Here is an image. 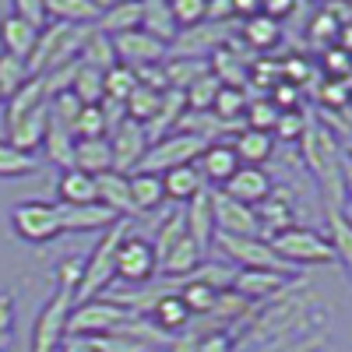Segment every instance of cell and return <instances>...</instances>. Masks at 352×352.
I'll return each mask as SVG.
<instances>
[{"label":"cell","instance_id":"obj_1","mask_svg":"<svg viewBox=\"0 0 352 352\" xmlns=\"http://www.w3.org/2000/svg\"><path fill=\"white\" fill-rule=\"evenodd\" d=\"M131 219H116L102 240L92 247L88 254L85 268H81V282L74 289V303H88V300H102L106 292H113V282H116V247L124 243V236L131 232Z\"/></svg>","mask_w":352,"mask_h":352},{"label":"cell","instance_id":"obj_2","mask_svg":"<svg viewBox=\"0 0 352 352\" xmlns=\"http://www.w3.org/2000/svg\"><path fill=\"white\" fill-rule=\"evenodd\" d=\"M303 152H307V162H310L317 184H320V194H324V212L342 208V201H345V180H342L345 159L338 152L335 134L324 131V127H307L303 131Z\"/></svg>","mask_w":352,"mask_h":352},{"label":"cell","instance_id":"obj_3","mask_svg":"<svg viewBox=\"0 0 352 352\" xmlns=\"http://www.w3.org/2000/svg\"><path fill=\"white\" fill-rule=\"evenodd\" d=\"M88 28H92V25H81V28H78V25H64V21H50L43 32H39V39H36L32 56L25 60V64H28V74L43 78V74H50V71H56V67L78 60Z\"/></svg>","mask_w":352,"mask_h":352},{"label":"cell","instance_id":"obj_4","mask_svg":"<svg viewBox=\"0 0 352 352\" xmlns=\"http://www.w3.org/2000/svg\"><path fill=\"white\" fill-rule=\"evenodd\" d=\"M268 247L278 254V261L282 264H310V268H317V264H331L335 261V250H331V243H328V236L320 229H314V226H285L282 232H275V236L268 240Z\"/></svg>","mask_w":352,"mask_h":352},{"label":"cell","instance_id":"obj_5","mask_svg":"<svg viewBox=\"0 0 352 352\" xmlns=\"http://www.w3.org/2000/svg\"><path fill=\"white\" fill-rule=\"evenodd\" d=\"M212 254H219L229 264H236L240 272H289V275H296L289 264L278 261V254L261 236H222V232H215Z\"/></svg>","mask_w":352,"mask_h":352},{"label":"cell","instance_id":"obj_6","mask_svg":"<svg viewBox=\"0 0 352 352\" xmlns=\"http://www.w3.org/2000/svg\"><path fill=\"white\" fill-rule=\"evenodd\" d=\"M134 314L116 307L113 300H88V303H74L71 317H67V338H106L120 324H127Z\"/></svg>","mask_w":352,"mask_h":352},{"label":"cell","instance_id":"obj_7","mask_svg":"<svg viewBox=\"0 0 352 352\" xmlns=\"http://www.w3.org/2000/svg\"><path fill=\"white\" fill-rule=\"evenodd\" d=\"M204 152V141L197 134H187V131H173L159 141L148 144V152H144L138 173H169V169H180V166H194L197 155Z\"/></svg>","mask_w":352,"mask_h":352},{"label":"cell","instance_id":"obj_8","mask_svg":"<svg viewBox=\"0 0 352 352\" xmlns=\"http://www.w3.org/2000/svg\"><path fill=\"white\" fill-rule=\"evenodd\" d=\"M71 307H74V289H71V285H56V292L46 300V307H43L39 317H36L28 352H56V349H60V342L67 338Z\"/></svg>","mask_w":352,"mask_h":352},{"label":"cell","instance_id":"obj_9","mask_svg":"<svg viewBox=\"0 0 352 352\" xmlns=\"http://www.w3.org/2000/svg\"><path fill=\"white\" fill-rule=\"evenodd\" d=\"M11 226L25 243H50L64 236L60 204L56 201H21L11 208Z\"/></svg>","mask_w":352,"mask_h":352},{"label":"cell","instance_id":"obj_10","mask_svg":"<svg viewBox=\"0 0 352 352\" xmlns=\"http://www.w3.org/2000/svg\"><path fill=\"white\" fill-rule=\"evenodd\" d=\"M155 275H159V257H155L152 240L127 232L124 243L116 247V282L141 289V285H152Z\"/></svg>","mask_w":352,"mask_h":352},{"label":"cell","instance_id":"obj_11","mask_svg":"<svg viewBox=\"0 0 352 352\" xmlns=\"http://www.w3.org/2000/svg\"><path fill=\"white\" fill-rule=\"evenodd\" d=\"M113 53H116V64H124V67H159L166 64V56H169V46L152 39L144 28H131V32H120V36H113Z\"/></svg>","mask_w":352,"mask_h":352},{"label":"cell","instance_id":"obj_12","mask_svg":"<svg viewBox=\"0 0 352 352\" xmlns=\"http://www.w3.org/2000/svg\"><path fill=\"white\" fill-rule=\"evenodd\" d=\"M229 39H232L229 25L201 21V25H194V28H184V32L173 39L169 56H197V60H204V53H215V50L229 46Z\"/></svg>","mask_w":352,"mask_h":352},{"label":"cell","instance_id":"obj_13","mask_svg":"<svg viewBox=\"0 0 352 352\" xmlns=\"http://www.w3.org/2000/svg\"><path fill=\"white\" fill-rule=\"evenodd\" d=\"M272 190H275V180H272V173H268V169L240 166V169L222 184L219 194H226L229 201H236V204H247V208H257V204L268 197Z\"/></svg>","mask_w":352,"mask_h":352},{"label":"cell","instance_id":"obj_14","mask_svg":"<svg viewBox=\"0 0 352 352\" xmlns=\"http://www.w3.org/2000/svg\"><path fill=\"white\" fill-rule=\"evenodd\" d=\"M148 144H152L148 141V131H144L141 124H134V120H124L120 127L113 131V141H109V148H113V169L131 176L141 166L144 152H148Z\"/></svg>","mask_w":352,"mask_h":352},{"label":"cell","instance_id":"obj_15","mask_svg":"<svg viewBox=\"0 0 352 352\" xmlns=\"http://www.w3.org/2000/svg\"><path fill=\"white\" fill-rule=\"evenodd\" d=\"M212 215H215V232H222V236H261L257 212L229 201L226 194H212Z\"/></svg>","mask_w":352,"mask_h":352},{"label":"cell","instance_id":"obj_16","mask_svg":"<svg viewBox=\"0 0 352 352\" xmlns=\"http://www.w3.org/2000/svg\"><path fill=\"white\" fill-rule=\"evenodd\" d=\"M204 261H208V250L197 247V240H190V236H180L159 257V275L166 282H187Z\"/></svg>","mask_w":352,"mask_h":352},{"label":"cell","instance_id":"obj_17","mask_svg":"<svg viewBox=\"0 0 352 352\" xmlns=\"http://www.w3.org/2000/svg\"><path fill=\"white\" fill-rule=\"evenodd\" d=\"M289 282H296V275H289V272H232L229 289L240 292V296L254 307V303H261V300L285 292Z\"/></svg>","mask_w":352,"mask_h":352},{"label":"cell","instance_id":"obj_18","mask_svg":"<svg viewBox=\"0 0 352 352\" xmlns=\"http://www.w3.org/2000/svg\"><path fill=\"white\" fill-rule=\"evenodd\" d=\"M96 201L102 204V208H109L116 219H134V201H131V184H127V176L124 173H102L96 176Z\"/></svg>","mask_w":352,"mask_h":352},{"label":"cell","instance_id":"obj_19","mask_svg":"<svg viewBox=\"0 0 352 352\" xmlns=\"http://www.w3.org/2000/svg\"><path fill=\"white\" fill-rule=\"evenodd\" d=\"M194 166H197V173H201V180L222 187L229 176L240 169V159H236V152H232L229 141H212V144H204V152L197 155Z\"/></svg>","mask_w":352,"mask_h":352},{"label":"cell","instance_id":"obj_20","mask_svg":"<svg viewBox=\"0 0 352 352\" xmlns=\"http://www.w3.org/2000/svg\"><path fill=\"white\" fill-rule=\"evenodd\" d=\"M184 222H187V236L197 240V247H204L212 254V240H215V215H212V190H201L197 197H190L184 204Z\"/></svg>","mask_w":352,"mask_h":352},{"label":"cell","instance_id":"obj_21","mask_svg":"<svg viewBox=\"0 0 352 352\" xmlns=\"http://www.w3.org/2000/svg\"><path fill=\"white\" fill-rule=\"evenodd\" d=\"M46 120H50L46 106H39L32 113H21V116H14V120H4L8 124V138L4 141H11L14 148H21V152L36 155L39 144H43V134H46Z\"/></svg>","mask_w":352,"mask_h":352},{"label":"cell","instance_id":"obj_22","mask_svg":"<svg viewBox=\"0 0 352 352\" xmlns=\"http://www.w3.org/2000/svg\"><path fill=\"white\" fill-rule=\"evenodd\" d=\"M148 320L162 331V335H184V331H190V324H194V317H190V310L184 307V300L176 296V292H166V296H159L155 303H152V310H148Z\"/></svg>","mask_w":352,"mask_h":352},{"label":"cell","instance_id":"obj_23","mask_svg":"<svg viewBox=\"0 0 352 352\" xmlns=\"http://www.w3.org/2000/svg\"><path fill=\"white\" fill-rule=\"evenodd\" d=\"M60 222H64V232H92V229H109L116 222V215L102 204H60Z\"/></svg>","mask_w":352,"mask_h":352},{"label":"cell","instance_id":"obj_24","mask_svg":"<svg viewBox=\"0 0 352 352\" xmlns=\"http://www.w3.org/2000/svg\"><path fill=\"white\" fill-rule=\"evenodd\" d=\"M36 39L39 32L28 21H21L18 14H4L0 18V53H11V56H21V60H28L36 50Z\"/></svg>","mask_w":352,"mask_h":352},{"label":"cell","instance_id":"obj_25","mask_svg":"<svg viewBox=\"0 0 352 352\" xmlns=\"http://www.w3.org/2000/svg\"><path fill=\"white\" fill-rule=\"evenodd\" d=\"M74 169L88 173V176H102L113 169V148L109 138H85L74 141Z\"/></svg>","mask_w":352,"mask_h":352},{"label":"cell","instance_id":"obj_26","mask_svg":"<svg viewBox=\"0 0 352 352\" xmlns=\"http://www.w3.org/2000/svg\"><path fill=\"white\" fill-rule=\"evenodd\" d=\"M162 74H166V88H173V92H187L194 81L208 78L212 67H208V60H197V56H166Z\"/></svg>","mask_w":352,"mask_h":352},{"label":"cell","instance_id":"obj_27","mask_svg":"<svg viewBox=\"0 0 352 352\" xmlns=\"http://www.w3.org/2000/svg\"><path fill=\"white\" fill-rule=\"evenodd\" d=\"M106 4L96 0H46V14L50 21H64V25H96L102 18Z\"/></svg>","mask_w":352,"mask_h":352},{"label":"cell","instance_id":"obj_28","mask_svg":"<svg viewBox=\"0 0 352 352\" xmlns=\"http://www.w3.org/2000/svg\"><path fill=\"white\" fill-rule=\"evenodd\" d=\"M127 184H131V201H134V212L144 215V212H155L166 204V187H162V176L155 173H131L127 176Z\"/></svg>","mask_w":352,"mask_h":352},{"label":"cell","instance_id":"obj_29","mask_svg":"<svg viewBox=\"0 0 352 352\" xmlns=\"http://www.w3.org/2000/svg\"><path fill=\"white\" fill-rule=\"evenodd\" d=\"M232 144V152H236V159H240V166H264L272 155H275V138L272 134H261V131H240L236 138L229 141Z\"/></svg>","mask_w":352,"mask_h":352},{"label":"cell","instance_id":"obj_30","mask_svg":"<svg viewBox=\"0 0 352 352\" xmlns=\"http://www.w3.org/2000/svg\"><path fill=\"white\" fill-rule=\"evenodd\" d=\"M162 187H166V201H173L176 208H184L190 197H197L204 190V180H201L197 166H180V169L162 173Z\"/></svg>","mask_w":352,"mask_h":352},{"label":"cell","instance_id":"obj_31","mask_svg":"<svg viewBox=\"0 0 352 352\" xmlns=\"http://www.w3.org/2000/svg\"><path fill=\"white\" fill-rule=\"evenodd\" d=\"M50 113V109H46ZM43 159L46 162H53V166H60V173L64 169H74V134H67L60 124H53V120H46V134H43Z\"/></svg>","mask_w":352,"mask_h":352},{"label":"cell","instance_id":"obj_32","mask_svg":"<svg viewBox=\"0 0 352 352\" xmlns=\"http://www.w3.org/2000/svg\"><path fill=\"white\" fill-rule=\"evenodd\" d=\"M56 204H96V176L81 169H64L56 176Z\"/></svg>","mask_w":352,"mask_h":352},{"label":"cell","instance_id":"obj_33","mask_svg":"<svg viewBox=\"0 0 352 352\" xmlns=\"http://www.w3.org/2000/svg\"><path fill=\"white\" fill-rule=\"evenodd\" d=\"M141 28L152 39L166 43V46H173V39L180 36V28H176V21L169 14V4H162V0H148V4H141Z\"/></svg>","mask_w":352,"mask_h":352},{"label":"cell","instance_id":"obj_34","mask_svg":"<svg viewBox=\"0 0 352 352\" xmlns=\"http://www.w3.org/2000/svg\"><path fill=\"white\" fill-rule=\"evenodd\" d=\"M324 219H328V232H324V236H328V243L335 250V261H342L345 272L352 275V219L342 208L324 212Z\"/></svg>","mask_w":352,"mask_h":352},{"label":"cell","instance_id":"obj_35","mask_svg":"<svg viewBox=\"0 0 352 352\" xmlns=\"http://www.w3.org/2000/svg\"><path fill=\"white\" fill-rule=\"evenodd\" d=\"M240 39H243L250 50H257V53H268V50H275V46L282 43V25L272 21L268 14H254L250 21H243Z\"/></svg>","mask_w":352,"mask_h":352},{"label":"cell","instance_id":"obj_36","mask_svg":"<svg viewBox=\"0 0 352 352\" xmlns=\"http://www.w3.org/2000/svg\"><path fill=\"white\" fill-rule=\"evenodd\" d=\"M96 28L102 36H120V32H131V28H141V4L131 0V4H106L102 18L96 21Z\"/></svg>","mask_w":352,"mask_h":352},{"label":"cell","instance_id":"obj_37","mask_svg":"<svg viewBox=\"0 0 352 352\" xmlns=\"http://www.w3.org/2000/svg\"><path fill=\"white\" fill-rule=\"evenodd\" d=\"M78 60L85 64V67H96V71H109L113 64H116V53H113V39L109 36H102L99 28L92 25L88 28V36H85V43H81V53H78Z\"/></svg>","mask_w":352,"mask_h":352},{"label":"cell","instance_id":"obj_38","mask_svg":"<svg viewBox=\"0 0 352 352\" xmlns=\"http://www.w3.org/2000/svg\"><path fill=\"white\" fill-rule=\"evenodd\" d=\"M162 96H166V92H155V88L138 85L134 92H131V99L124 102L127 120H134V124H141V127H148L155 116H159V109H162Z\"/></svg>","mask_w":352,"mask_h":352},{"label":"cell","instance_id":"obj_39","mask_svg":"<svg viewBox=\"0 0 352 352\" xmlns=\"http://www.w3.org/2000/svg\"><path fill=\"white\" fill-rule=\"evenodd\" d=\"M219 292H222V289H212V285H204V282H197V278H187V282H180L176 296L184 300V307L190 310V317H212Z\"/></svg>","mask_w":352,"mask_h":352},{"label":"cell","instance_id":"obj_40","mask_svg":"<svg viewBox=\"0 0 352 352\" xmlns=\"http://www.w3.org/2000/svg\"><path fill=\"white\" fill-rule=\"evenodd\" d=\"M247 60L250 56H243V53H232V50H215L212 53V60H208V67H212V74L222 81V85H232V88H240L243 81H247Z\"/></svg>","mask_w":352,"mask_h":352},{"label":"cell","instance_id":"obj_41","mask_svg":"<svg viewBox=\"0 0 352 352\" xmlns=\"http://www.w3.org/2000/svg\"><path fill=\"white\" fill-rule=\"evenodd\" d=\"M247 106H250V96L243 92V88L222 85L219 96H215V102H212V116L229 127L232 120H243V116H247Z\"/></svg>","mask_w":352,"mask_h":352},{"label":"cell","instance_id":"obj_42","mask_svg":"<svg viewBox=\"0 0 352 352\" xmlns=\"http://www.w3.org/2000/svg\"><path fill=\"white\" fill-rule=\"evenodd\" d=\"M39 169V155L14 148L11 141H0V180H18V176H32Z\"/></svg>","mask_w":352,"mask_h":352},{"label":"cell","instance_id":"obj_43","mask_svg":"<svg viewBox=\"0 0 352 352\" xmlns=\"http://www.w3.org/2000/svg\"><path fill=\"white\" fill-rule=\"evenodd\" d=\"M71 96L81 102V106H99L106 99V85H102V71L96 67H85L78 60V74L71 81Z\"/></svg>","mask_w":352,"mask_h":352},{"label":"cell","instance_id":"obj_44","mask_svg":"<svg viewBox=\"0 0 352 352\" xmlns=\"http://www.w3.org/2000/svg\"><path fill=\"white\" fill-rule=\"evenodd\" d=\"M102 85H106V99L109 102H127L131 92L138 88V71L134 67H124V64H113L106 74H102Z\"/></svg>","mask_w":352,"mask_h":352},{"label":"cell","instance_id":"obj_45","mask_svg":"<svg viewBox=\"0 0 352 352\" xmlns=\"http://www.w3.org/2000/svg\"><path fill=\"white\" fill-rule=\"evenodd\" d=\"M219 88H222V81H219L215 74L194 81L187 92H184V106H187V113H212V102H215V96H219Z\"/></svg>","mask_w":352,"mask_h":352},{"label":"cell","instance_id":"obj_46","mask_svg":"<svg viewBox=\"0 0 352 352\" xmlns=\"http://www.w3.org/2000/svg\"><path fill=\"white\" fill-rule=\"evenodd\" d=\"M28 64L21 60V56H11V53H0V92H4V99H11L18 88L28 85Z\"/></svg>","mask_w":352,"mask_h":352},{"label":"cell","instance_id":"obj_47","mask_svg":"<svg viewBox=\"0 0 352 352\" xmlns=\"http://www.w3.org/2000/svg\"><path fill=\"white\" fill-rule=\"evenodd\" d=\"M278 109L272 106V99L268 96H264V99H254L250 106H247V116H243V120H247V131H261V134H272L275 127H278Z\"/></svg>","mask_w":352,"mask_h":352},{"label":"cell","instance_id":"obj_48","mask_svg":"<svg viewBox=\"0 0 352 352\" xmlns=\"http://www.w3.org/2000/svg\"><path fill=\"white\" fill-rule=\"evenodd\" d=\"M169 14H173L176 28L184 32V28H194L201 21H208V4H204V0H173Z\"/></svg>","mask_w":352,"mask_h":352},{"label":"cell","instance_id":"obj_49","mask_svg":"<svg viewBox=\"0 0 352 352\" xmlns=\"http://www.w3.org/2000/svg\"><path fill=\"white\" fill-rule=\"evenodd\" d=\"M106 113L102 106H85L78 124H74V141H85V138H106Z\"/></svg>","mask_w":352,"mask_h":352},{"label":"cell","instance_id":"obj_50","mask_svg":"<svg viewBox=\"0 0 352 352\" xmlns=\"http://www.w3.org/2000/svg\"><path fill=\"white\" fill-rule=\"evenodd\" d=\"M338 28H342L338 11L324 8V11H317L314 21H310V39H314V43H335V39H338Z\"/></svg>","mask_w":352,"mask_h":352},{"label":"cell","instance_id":"obj_51","mask_svg":"<svg viewBox=\"0 0 352 352\" xmlns=\"http://www.w3.org/2000/svg\"><path fill=\"white\" fill-rule=\"evenodd\" d=\"M11 14H18L21 21H28L36 28V32H43V28L50 25V14H46V0H14Z\"/></svg>","mask_w":352,"mask_h":352},{"label":"cell","instance_id":"obj_52","mask_svg":"<svg viewBox=\"0 0 352 352\" xmlns=\"http://www.w3.org/2000/svg\"><path fill=\"white\" fill-rule=\"evenodd\" d=\"M320 67H324V74L335 81V78H349L352 74V56L342 53L338 46H328L324 56H320Z\"/></svg>","mask_w":352,"mask_h":352},{"label":"cell","instance_id":"obj_53","mask_svg":"<svg viewBox=\"0 0 352 352\" xmlns=\"http://www.w3.org/2000/svg\"><path fill=\"white\" fill-rule=\"evenodd\" d=\"M197 352H232V342L226 331H208L197 338Z\"/></svg>","mask_w":352,"mask_h":352},{"label":"cell","instance_id":"obj_54","mask_svg":"<svg viewBox=\"0 0 352 352\" xmlns=\"http://www.w3.org/2000/svg\"><path fill=\"white\" fill-rule=\"evenodd\" d=\"M275 131H278L282 138H300V134L307 131V120H303V116H296V113H282Z\"/></svg>","mask_w":352,"mask_h":352},{"label":"cell","instance_id":"obj_55","mask_svg":"<svg viewBox=\"0 0 352 352\" xmlns=\"http://www.w3.org/2000/svg\"><path fill=\"white\" fill-rule=\"evenodd\" d=\"M14 328V296L8 289H0V331Z\"/></svg>","mask_w":352,"mask_h":352},{"label":"cell","instance_id":"obj_56","mask_svg":"<svg viewBox=\"0 0 352 352\" xmlns=\"http://www.w3.org/2000/svg\"><path fill=\"white\" fill-rule=\"evenodd\" d=\"M292 11H296V4L292 0H272V4H261V14H268L272 21L282 25V18H289Z\"/></svg>","mask_w":352,"mask_h":352},{"label":"cell","instance_id":"obj_57","mask_svg":"<svg viewBox=\"0 0 352 352\" xmlns=\"http://www.w3.org/2000/svg\"><path fill=\"white\" fill-rule=\"evenodd\" d=\"M56 352H96L92 338H64Z\"/></svg>","mask_w":352,"mask_h":352},{"label":"cell","instance_id":"obj_58","mask_svg":"<svg viewBox=\"0 0 352 352\" xmlns=\"http://www.w3.org/2000/svg\"><path fill=\"white\" fill-rule=\"evenodd\" d=\"M342 180H345V197H352V162H345V169H342Z\"/></svg>","mask_w":352,"mask_h":352},{"label":"cell","instance_id":"obj_59","mask_svg":"<svg viewBox=\"0 0 352 352\" xmlns=\"http://www.w3.org/2000/svg\"><path fill=\"white\" fill-rule=\"evenodd\" d=\"M8 345H11V331H0V352H8Z\"/></svg>","mask_w":352,"mask_h":352},{"label":"cell","instance_id":"obj_60","mask_svg":"<svg viewBox=\"0 0 352 352\" xmlns=\"http://www.w3.org/2000/svg\"><path fill=\"white\" fill-rule=\"evenodd\" d=\"M4 102H8V99H4V92H0V106H4Z\"/></svg>","mask_w":352,"mask_h":352},{"label":"cell","instance_id":"obj_61","mask_svg":"<svg viewBox=\"0 0 352 352\" xmlns=\"http://www.w3.org/2000/svg\"><path fill=\"white\" fill-rule=\"evenodd\" d=\"M349 162H352V144H349Z\"/></svg>","mask_w":352,"mask_h":352},{"label":"cell","instance_id":"obj_62","mask_svg":"<svg viewBox=\"0 0 352 352\" xmlns=\"http://www.w3.org/2000/svg\"><path fill=\"white\" fill-rule=\"evenodd\" d=\"M148 352H166V349H148Z\"/></svg>","mask_w":352,"mask_h":352}]
</instances>
